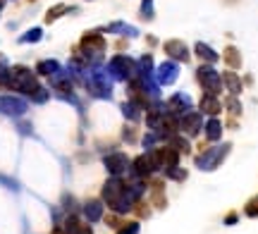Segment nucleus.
<instances>
[{
  "label": "nucleus",
  "instance_id": "nucleus-1",
  "mask_svg": "<svg viewBox=\"0 0 258 234\" xmlns=\"http://www.w3.org/2000/svg\"><path fill=\"white\" fill-rule=\"evenodd\" d=\"M10 86L17 88V91H22V94H29V96H32L34 91L38 88V82L34 79V74L26 70V67H14V70H12Z\"/></svg>",
  "mask_w": 258,
  "mask_h": 234
},
{
  "label": "nucleus",
  "instance_id": "nucleus-2",
  "mask_svg": "<svg viewBox=\"0 0 258 234\" xmlns=\"http://www.w3.org/2000/svg\"><path fill=\"white\" fill-rule=\"evenodd\" d=\"M108 74L115 76V79H134V76H139L136 74V64L132 62L129 58H124V55H118V58L110 60Z\"/></svg>",
  "mask_w": 258,
  "mask_h": 234
},
{
  "label": "nucleus",
  "instance_id": "nucleus-3",
  "mask_svg": "<svg viewBox=\"0 0 258 234\" xmlns=\"http://www.w3.org/2000/svg\"><path fill=\"white\" fill-rule=\"evenodd\" d=\"M230 148H232V146L225 144V146H218V148H210V150H206V153H201V156L196 158V168H198V170H215V168L225 160Z\"/></svg>",
  "mask_w": 258,
  "mask_h": 234
},
{
  "label": "nucleus",
  "instance_id": "nucleus-4",
  "mask_svg": "<svg viewBox=\"0 0 258 234\" xmlns=\"http://www.w3.org/2000/svg\"><path fill=\"white\" fill-rule=\"evenodd\" d=\"M196 76H198V84L204 86L210 96H218V94L222 91V76L218 74L213 67H208V64H206V67H198Z\"/></svg>",
  "mask_w": 258,
  "mask_h": 234
},
{
  "label": "nucleus",
  "instance_id": "nucleus-5",
  "mask_svg": "<svg viewBox=\"0 0 258 234\" xmlns=\"http://www.w3.org/2000/svg\"><path fill=\"white\" fill-rule=\"evenodd\" d=\"M150 156H153V162H156V170H162L165 174H168L172 168H177V162H180V153H177L174 148L153 150Z\"/></svg>",
  "mask_w": 258,
  "mask_h": 234
},
{
  "label": "nucleus",
  "instance_id": "nucleus-6",
  "mask_svg": "<svg viewBox=\"0 0 258 234\" xmlns=\"http://www.w3.org/2000/svg\"><path fill=\"white\" fill-rule=\"evenodd\" d=\"M88 91L98 98H108L110 96V79H108V72L96 67L94 74H91V82H88Z\"/></svg>",
  "mask_w": 258,
  "mask_h": 234
},
{
  "label": "nucleus",
  "instance_id": "nucleus-7",
  "mask_svg": "<svg viewBox=\"0 0 258 234\" xmlns=\"http://www.w3.org/2000/svg\"><path fill=\"white\" fill-rule=\"evenodd\" d=\"M82 50H84L91 60H100L103 58V50H106V41L96 36V34H88L84 36V41H82Z\"/></svg>",
  "mask_w": 258,
  "mask_h": 234
},
{
  "label": "nucleus",
  "instance_id": "nucleus-8",
  "mask_svg": "<svg viewBox=\"0 0 258 234\" xmlns=\"http://www.w3.org/2000/svg\"><path fill=\"white\" fill-rule=\"evenodd\" d=\"M103 162H106L108 172H110L112 177H120V174L129 168V160H127V156H124V153H112V156H106V160H103Z\"/></svg>",
  "mask_w": 258,
  "mask_h": 234
},
{
  "label": "nucleus",
  "instance_id": "nucleus-9",
  "mask_svg": "<svg viewBox=\"0 0 258 234\" xmlns=\"http://www.w3.org/2000/svg\"><path fill=\"white\" fill-rule=\"evenodd\" d=\"M156 172V162H153V156L150 153H144L139 158L134 160V177H148Z\"/></svg>",
  "mask_w": 258,
  "mask_h": 234
},
{
  "label": "nucleus",
  "instance_id": "nucleus-10",
  "mask_svg": "<svg viewBox=\"0 0 258 234\" xmlns=\"http://www.w3.org/2000/svg\"><path fill=\"white\" fill-rule=\"evenodd\" d=\"M177 76H180V67H177V62H162L160 67H158V84L170 86V84L177 82Z\"/></svg>",
  "mask_w": 258,
  "mask_h": 234
},
{
  "label": "nucleus",
  "instance_id": "nucleus-11",
  "mask_svg": "<svg viewBox=\"0 0 258 234\" xmlns=\"http://www.w3.org/2000/svg\"><path fill=\"white\" fill-rule=\"evenodd\" d=\"M201 122H204V117L196 115V112H186V115H180V127L189 134V136H196L198 134V129H201Z\"/></svg>",
  "mask_w": 258,
  "mask_h": 234
},
{
  "label": "nucleus",
  "instance_id": "nucleus-12",
  "mask_svg": "<svg viewBox=\"0 0 258 234\" xmlns=\"http://www.w3.org/2000/svg\"><path fill=\"white\" fill-rule=\"evenodd\" d=\"M165 55H168L170 60H177V62H186L189 50H186L184 41H168L165 43Z\"/></svg>",
  "mask_w": 258,
  "mask_h": 234
},
{
  "label": "nucleus",
  "instance_id": "nucleus-13",
  "mask_svg": "<svg viewBox=\"0 0 258 234\" xmlns=\"http://www.w3.org/2000/svg\"><path fill=\"white\" fill-rule=\"evenodd\" d=\"M0 110L2 112H8V115H24V110H26V103L20 100V98H0Z\"/></svg>",
  "mask_w": 258,
  "mask_h": 234
},
{
  "label": "nucleus",
  "instance_id": "nucleus-14",
  "mask_svg": "<svg viewBox=\"0 0 258 234\" xmlns=\"http://www.w3.org/2000/svg\"><path fill=\"white\" fill-rule=\"evenodd\" d=\"M64 230H67L64 234H94L88 224H82V222H79V218H76V215H70V218H67V222H64Z\"/></svg>",
  "mask_w": 258,
  "mask_h": 234
},
{
  "label": "nucleus",
  "instance_id": "nucleus-15",
  "mask_svg": "<svg viewBox=\"0 0 258 234\" xmlns=\"http://www.w3.org/2000/svg\"><path fill=\"white\" fill-rule=\"evenodd\" d=\"M84 215H86V220H91V222L100 220V218H103V206H100V201H96V198L86 201L84 203Z\"/></svg>",
  "mask_w": 258,
  "mask_h": 234
},
{
  "label": "nucleus",
  "instance_id": "nucleus-16",
  "mask_svg": "<svg viewBox=\"0 0 258 234\" xmlns=\"http://www.w3.org/2000/svg\"><path fill=\"white\" fill-rule=\"evenodd\" d=\"M201 110H204L206 115L215 117V115H218V112H220V110H222V106H220V100H218V98L208 94V96H204V98H201Z\"/></svg>",
  "mask_w": 258,
  "mask_h": 234
},
{
  "label": "nucleus",
  "instance_id": "nucleus-17",
  "mask_svg": "<svg viewBox=\"0 0 258 234\" xmlns=\"http://www.w3.org/2000/svg\"><path fill=\"white\" fill-rule=\"evenodd\" d=\"M194 50H196V55H198L201 60H206V62H210V64L220 60V58H218V53H215L210 46H206V43H196V48H194Z\"/></svg>",
  "mask_w": 258,
  "mask_h": 234
},
{
  "label": "nucleus",
  "instance_id": "nucleus-18",
  "mask_svg": "<svg viewBox=\"0 0 258 234\" xmlns=\"http://www.w3.org/2000/svg\"><path fill=\"white\" fill-rule=\"evenodd\" d=\"M206 136L210 138V141H218V138L222 136V124H220V120H215V117L208 120V124H206Z\"/></svg>",
  "mask_w": 258,
  "mask_h": 234
},
{
  "label": "nucleus",
  "instance_id": "nucleus-19",
  "mask_svg": "<svg viewBox=\"0 0 258 234\" xmlns=\"http://www.w3.org/2000/svg\"><path fill=\"white\" fill-rule=\"evenodd\" d=\"M222 84L230 88L232 96H236V94L242 91V82H239V76H236L234 72H225V74H222Z\"/></svg>",
  "mask_w": 258,
  "mask_h": 234
},
{
  "label": "nucleus",
  "instance_id": "nucleus-20",
  "mask_svg": "<svg viewBox=\"0 0 258 234\" xmlns=\"http://www.w3.org/2000/svg\"><path fill=\"white\" fill-rule=\"evenodd\" d=\"M168 141H170V146H172L174 150H177L180 156H186V153L192 150V146H189V141H186V138H182V136H177V134H172V136H168Z\"/></svg>",
  "mask_w": 258,
  "mask_h": 234
},
{
  "label": "nucleus",
  "instance_id": "nucleus-21",
  "mask_svg": "<svg viewBox=\"0 0 258 234\" xmlns=\"http://www.w3.org/2000/svg\"><path fill=\"white\" fill-rule=\"evenodd\" d=\"M186 108H192V98L186 96V94H177V96H172L170 100V110H186Z\"/></svg>",
  "mask_w": 258,
  "mask_h": 234
},
{
  "label": "nucleus",
  "instance_id": "nucleus-22",
  "mask_svg": "<svg viewBox=\"0 0 258 234\" xmlns=\"http://www.w3.org/2000/svg\"><path fill=\"white\" fill-rule=\"evenodd\" d=\"M103 32L108 34H127V36H136V29L134 26H127V24H122V22H118V24H110V26H106Z\"/></svg>",
  "mask_w": 258,
  "mask_h": 234
},
{
  "label": "nucleus",
  "instance_id": "nucleus-23",
  "mask_svg": "<svg viewBox=\"0 0 258 234\" xmlns=\"http://www.w3.org/2000/svg\"><path fill=\"white\" fill-rule=\"evenodd\" d=\"M225 62L230 64V67H239L242 64V55H239V50H236L234 46H230V48H225Z\"/></svg>",
  "mask_w": 258,
  "mask_h": 234
},
{
  "label": "nucleus",
  "instance_id": "nucleus-24",
  "mask_svg": "<svg viewBox=\"0 0 258 234\" xmlns=\"http://www.w3.org/2000/svg\"><path fill=\"white\" fill-rule=\"evenodd\" d=\"M122 112H124V117H127V120H132V122H136V120H139V108L134 106L132 100L122 106Z\"/></svg>",
  "mask_w": 258,
  "mask_h": 234
},
{
  "label": "nucleus",
  "instance_id": "nucleus-25",
  "mask_svg": "<svg viewBox=\"0 0 258 234\" xmlns=\"http://www.w3.org/2000/svg\"><path fill=\"white\" fill-rule=\"evenodd\" d=\"M244 213H246L248 218H258V196H254V198H251V201L246 203Z\"/></svg>",
  "mask_w": 258,
  "mask_h": 234
},
{
  "label": "nucleus",
  "instance_id": "nucleus-26",
  "mask_svg": "<svg viewBox=\"0 0 258 234\" xmlns=\"http://www.w3.org/2000/svg\"><path fill=\"white\" fill-rule=\"evenodd\" d=\"M38 72L41 74H53V72H58V62H53V60L50 62H41L38 64Z\"/></svg>",
  "mask_w": 258,
  "mask_h": 234
},
{
  "label": "nucleus",
  "instance_id": "nucleus-27",
  "mask_svg": "<svg viewBox=\"0 0 258 234\" xmlns=\"http://www.w3.org/2000/svg\"><path fill=\"white\" fill-rule=\"evenodd\" d=\"M38 38H41V29H32L29 34L22 36V41L24 43H34V41H38Z\"/></svg>",
  "mask_w": 258,
  "mask_h": 234
},
{
  "label": "nucleus",
  "instance_id": "nucleus-28",
  "mask_svg": "<svg viewBox=\"0 0 258 234\" xmlns=\"http://www.w3.org/2000/svg\"><path fill=\"white\" fill-rule=\"evenodd\" d=\"M227 108H230L232 117H239V115H242V106L236 103V98H230V100H227Z\"/></svg>",
  "mask_w": 258,
  "mask_h": 234
},
{
  "label": "nucleus",
  "instance_id": "nucleus-29",
  "mask_svg": "<svg viewBox=\"0 0 258 234\" xmlns=\"http://www.w3.org/2000/svg\"><path fill=\"white\" fill-rule=\"evenodd\" d=\"M141 14H144L146 20L153 17V0H144V5H141Z\"/></svg>",
  "mask_w": 258,
  "mask_h": 234
},
{
  "label": "nucleus",
  "instance_id": "nucleus-30",
  "mask_svg": "<svg viewBox=\"0 0 258 234\" xmlns=\"http://www.w3.org/2000/svg\"><path fill=\"white\" fill-rule=\"evenodd\" d=\"M118 234H139V222H129V224H124L122 230H120Z\"/></svg>",
  "mask_w": 258,
  "mask_h": 234
},
{
  "label": "nucleus",
  "instance_id": "nucleus-31",
  "mask_svg": "<svg viewBox=\"0 0 258 234\" xmlns=\"http://www.w3.org/2000/svg\"><path fill=\"white\" fill-rule=\"evenodd\" d=\"M168 177H172V180H186V170H180V168H172V170L168 172Z\"/></svg>",
  "mask_w": 258,
  "mask_h": 234
},
{
  "label": "nucleus",
  "instance_id": "nucleus-32",
  "mask_svg": "<svg viewBox=\"0 0 258 234\" xmlns=\"http://www.w3.org/2000/svg\"><path fill=\"white\" fill-rule=\"evenodd\" d=\"M10 84V72H8V67L5 64H0V86Z\"/></svg>",
  "mask_w": 258,
  "mask_h": 234
},
{
  "label": "nucleus",
  "instance_id": "nucleus-33",
  "mask_svg": "<svg viewBox=\"0 0 258 234\" xmlns=\"http://www.w3.org/2000/svg\"><path fill=\"white\" fill-rule=\"evenodd\" d=\"M32 96H34V100H36V103H43V100L48 98V91H46V88H36Z\"/></svg>",
  "mask_w": 258,
  "mask_h": 234
},
{
  "label": "nucleus",
  "instance_id": "nucleus-34",
  "mask_svg": "<svg viewBox=\"0 0 258 234\" xmlns=\"http://www.w3.org/2000/svg\"><path fill=\"white\" fill-rule=\"evenodd\" d=\"M62 12H67V8H62V5H58L55 10H50V12H48V17H46V20H48V22H53L55 17H60Z\"/></svg>",
  "mask_w": 258,
  "mask_h": 234
},
{
  "label": "nucleus",
  "instance_id": "nucleus-35",
  "mask_svg": "<svg viewBox=\"0 0 258 234\" xmlns=\"http://www.w3.org/2000/svg\"><path fill=\"white\" fill-rule=\"evenodd\" d=\"M156 141H158V136L150 132V134H146V138H144V146H146V148H153V144H156Z\"/></svg>",
  "mask_w": 258,
  "mask_h": 234
},
{
  "label": "nucleus",
  "instance_id": "nucleus-36",
  "mask_svg": "<svg viewBox=\"0 0 258 234\" xmlns=\"http://www.w3.org/2000/svg\"><path fill=\"white\" fill-rule=\"evenodd\" d=\"M225 222H227V224H234V222H236V215H230V218H227Z\"/></svg>",
  "mask_w": 258,
  "mask_h": 234
},
{
  "label": "nucleus",
  "instance_id": "nucleus-37",
  "mask_svg": "<svg viewBox=\"0 0 258 234\" xmlns=\"http://www.w3.org/2000/svg\"><path fill=\"white\" fill-rule=\"evenodd\" d=\"M53 234H62V232H60V230H55V232Z\"/></svg>",
  "mask_w": 258,
  "mask_h": 234
}]
</instances>
